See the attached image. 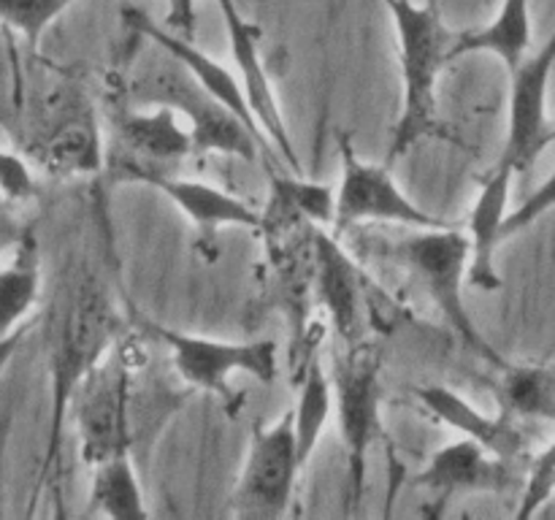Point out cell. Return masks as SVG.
<instances>
[{
    "instance_id": "1",
    "label": "cell",
    "mask_w": 555,
    "mask_h": 520,
    "mask_svg": "<svg viewBox=\"0 0 555 520\" xmlns=\"http://www.w3.org/2000/svg\"><path fill=\"white\" fill-rule=\"evenodd\" d=\"M122 317L106 285L92 271H79L60 287L49 314V439L36 491L57 480L63 428L79 385L101 366L106 352L122 339Z\"/></svg>"
},
{
    "instance_id": "2",
    "label": "cell",
    "mask_w": 555,
    "mask_h": 520,
    "mask_svg": "<svg viewBox=\"0 0 555 520\" xmlns=\"http://www.w3.org/2000/svg\"><path fill=\"white\" fill-rule=\"evenodd\" d=\"M130 361L117 352L114 361L103 358L101 366L79 385L70 410L76 412V428L81 439V458L95 466L108 455L130 453L135 442L166 422L182 399L173 390H150L133 382Z\"/></svg>"
},
{
    "instance_id": "3",
    "label": "cell",
    "mask_w": 555,
    "mask_h": 520,
    "mask_svg": "<svg viewBox=\"0 0 555 520\" xmlns=\"http://www.w3.org/2000/svg\"><path fill=\"white\" fill-rule=\"evenodd\" d=\"M383 3L388 5L396 22L401 87H404L388 155V162H393L417 141L439 133L437 81L444 63H450L459 32L444 25L439 0H426L421 5L412 0H383Z\"/></svg>"
},
{
    "instance_id": "4",
    "label": "cell",
    "mask_w": 555,
    "mask_h": 520,
    "mask_svg": "<svg viewBox=\"0 0 555 520\" xmlns=\"http://www.w3.org/2000/svg\"><path fill=\"white\" fill-rule=\"evenodd\" d=\"M128 98L135 106L179 108L193 125L190 133L195 152H220L249 162L263 160L269 166L282 160L280 152H274L276 146L266 144L238 114L217 101L173 54L166 52V57L152 65H139L128 81Z\"/></svg>"
},
{
    "instance_id": "5",
    "label": "cell",
    "mask_w": 555,
    "mask_h": 520,
    "mask_svg": "<svg viewBox=\"0 0 555 520\" xmlns=\"http://www.w3.org/2000/svg\"><path fill=\"white\" fill-rule=\"evenodd\" d=\"M469 233H464L455 225L423 227L417 236L401 238V242H393L385 247V258H390L396 265L406 269L421 282L426 296L437 303V309L444 314L450 328L459 334V339L472 352H477L482 361L502 368L507 361L477 330L475 320H472L469 309L464 303V292H461L466 265H469Z\"/></svg>"
},
{
    "instance_id": "6",
    "label": "cell",
    "mask_w": 555,
    "mask_h": 520,
    "mask_svg": "<svg viewBox=\"0 0 555 520\" xmlns=\"http://www.w3.org/2000/svg\"><path fill=\"white\" fill-rule=\"evenodd\" d=\"M334 393L339 410L341 442L347 450L350 477V512H356L366 493L369 450L383 437V382H379V350L366 339L345 347L334 355Z\"/></svg>"
},
{
    "instance_id": "7",
    "label": "cell",
    "mask_w": 555,
    "mask_h": 520,
    "mask_svg": "<svg viewBox=\"0 0 555 520\" xmlns=\"http://www.w3.org/2000/svg\"><path fill=\"white\" fill-rule=\"evenodd\" d=\"M155 336L171 352V363L179 377L190 388L220 395L231 415L242 406V399L228 385L231 374H253L260 382H274L276 379V341L271 339L236 344V341H215L204 339V336L179 334V330H168L163 325H155Z\"/></svg>"
},
{
    "instance_id": "8",
    "label": "cell",
    "mask_w": 555,
    "mask_h": 520,
    "mask_svg": "<svg viewBox=\"0 0 555 520\" xmlns=\"http://www.w3.org/2000/svg\"><path fill=\"white\" fill-rule=\"evenodd\" d=\"M301 469L293 410H287L274 426H255L247 464L228 498V512L238 518H280L291 507Z\"/></svg>"
},
{
    "instance_id": "9",
    "label": "cell",
    "mask_w": 555,
    "mask_h": 520,
    "mask_svg": "<svg viewBox=\"0 0 555 520\" xmlns=\"http://www.w3.org/2000/svg\"><path fill=\"white\" fill-rule=\"evenodd\" d=\"M341 152V184L336 193V227L350 231L358 222H399L423 231V227H448L450 222L428 214L412 204L390 177L388 166H374L361 160L345 130L336 133Z\"/></svg>"
},
{
    "instance_id": "10",
    "label": "cell",
    "mask_w": 555,
    "mask_h": 520,
    "mask_svg": "<svg viewBox=\"0 0 555 520\" xmlns=\"http://www.w3.org/2000/svg\"><path fill=\"white\" fill-rule=\"evenodd\" d=\"M122 177L150 184V187L160 190L166 198H171L179 206V211L195 225L201 236V249H206L209 260L217 258V233H220V227L242 225L260 231V225H263V214L249 209L236 195L222 193L220 187H211L206 182L179 179L155 166H141V162H125Z\"/></svg>"
},
{
    "instance_id": "11",
    "label": "cell",
    "mask_w": 555,
    "mask_h": 520,
    "mask_svg": "<svg viewBox=\"0 0 555 520\" xmlns=\"http://www.w3.org/2000/svg\"><path fill=\"white\" fill-rule=\"evenodd\" d=\"M555 65V32L551 41L524 57L518 68L509 70V119H507V141L499 160L509 162L515 171H529L540 152L545 150L547 122V81H551Z\"/></svg>"
},
{
    "instance_id": "12",
    "label": "cell",
    "mask_w": 555,
    "mask_h": 520,
    "mask_svg": "<svg viewBox=\"0 0 555 520\" xmlns=\"http://www.w3.org/2000/svg\"><path fill=\"white\" fill-rule=\"evenodd\" d=\"M526 466L491 453L475 439H461L437 450L426 469L415 477L417 487L453 496V493H509L526 480Z\"/></svg>"
},
{
    "instance_id": "13",
    "label": "cell",
    "mask_w": 555,
    "mask_h": 520,
    "mask_svg": "<svg viewBox=\"0 0 555 520\" xmlns=\"http://www.w3.org/2000/svg\"><path fill=\"white\" fill-rule=\"evenodd\" d=\"M217 5H220L222 20H225L233 63H236L238 74H242V84L244 92H247V101L255 119L260 122L263 133L274 141L276 152L282 155L285 166L291 168V171L301 173V160H298L296 150H293V141L291 133H287L285 119H282L280 103H276L269 74H266L263 60H260V27L253 25V22L242 14L236 0H217Z\"/></svg>"
},
{
    "instance_id": "14",
    "label": "cell",
    "mask_w": 555,
    "mask_h": 520,
    "mask_svg": "<svg viewBox=\"0 0 555 520\" xmlns=\"http://www.w3.org/2000/svg\"><path fill=\"white\" fill-rule=\"evenodd\" d=\"M312 249L314 285H318L331 325L345 347L358 344L363 341V323H366V296H363L361 274L356 263L347 258L341 244L320 227L312 231Z\"/></svg>"
},
{
    "instance_id": "15",
    "label": "cell",
    "mask_w": 555,
    "mask_h": 520,
    "mask_svg": "<svg viewBox=\"0 0 555 520\" xmlns=\"http://www.w3.org/2000/svg\"><path fill=\"white\" fill-rule=\"evenodd\" d=\"M415 395L444 426L486 444L491 453L502 455V458L529 464V437H526L520 420H515L513 415H507V412H502L499 417L482 415L464 395L444 388V385H421V388H415Z\"/></svg>"
},
{
    "instance_id": "16",
    "label": "cell",
    "mask_w": 555,
    "mask_h": 520,
    "mask_svg": "<svg viewBox=\"0 0 555 520\" xmlns=\"http://www.w3.org/2000/svg\"><path fill=\"white\" fill-rule=\"evenodd\" d=\"M122 20H125V25L133 27L135 32H141L144 38H150L155 47L166 49L168 54H173L177 60H182V63L188 65L190 74H193L195 79H198L201 84H204L206 90L217 98V101L225 103L233 114H238V117H242L244 122H247L249 128L260 135V139H263V128H260V122L255 119L253 108H249L247 92H244L242 79H236V76H233L225 65H220L217 60H211L209 54H204L201 49H195V43L188 41V38L177 36V32H168L166 27L155 25V22L150 20V14H144V11L125 9Z\"/></svg>"
},
{
    "instance_id": "17",
    "label": "cell",
    "mask_w": 555,
    "mask_h": 520,
    "mask_svg": "<svg viewBox=\"0 0 555 520\" xmlns=\"http://www.w3.org/2000/svg\"><path fill=\"white\" fill-rule=\"evenodd\" d=\"M515 168L509 162L499 160L491 177L482 184L477 204L469 214V280L480 290H499L502 274L496 269V249L504 238V220H507L509 184H513Z\"/></svg>"
},
{
    "instance_id": "18",
    "label": "cell",
    "mask_w": 555,
    "mask_h": 520,
    "mask_svg": "<svg viewBox=\"0 0 555 520\" xmlns=\"http://www.w3.org/2000/svg\"><path fill=\"white\" fill-rule=\"evenodd\" d=\"M271 198L263 211L260 231L280 238L309 222H334L336 217V193L328 184L307 182L296 171H269Z\"/></svg>"
},
{
    "instance_id": "19",
    "label": "cell",
    "mask_w": 555,
    "mask_h": 520,
    "mask_svg": "<svg viewBox=\"0 0 555 520\" xmlns=\"http://www.w3.org/2000/svg\"><path fill=\"white\" fill-rule=\"evenodd\" d=\"M117 133L122 146L152 162H177L195 155L193 133L179 128L173 108L168 106H155L152 114L125 112L117 122Z\"/></svg>"
},
{
    "instance_id": "20",
    "label": "cell",
    "mask_w": 555,
    "mask_h": 520,
    "mask_svg": "<svg viewBox=\"0 0 555 520\" xmlns=\"http://www.w3.org/2000/svg\"><path fill=\"white\" fill-rule=\"evenodd\" d=\"M41 296V252L30 227L14 244V258L0 265V336L11 334Z\"/></svg>"
},
{
    "instance_id": "21",
    "label": "cell",
    "mask_w": 555,
    "mask_h": 520,
    "mask_svg": "<svg viewBox=\"0 0 555 520\" xmlns=\"http://www.w3.org/2000/svg\"><path fill=\"white\" fill-rule=\"evenodd\" d=\"M531 47V14L529 0H502L496 20L480 30L461 32L450 60L472 52H491L507 65L509 70L524 63Z\"/></svg>"
},
{
    "instance_id": "22",
    "label": "cell",
    "mask_w": 555,
    "mask_h": 520,
    "mask_svg": "<svg viewBox=\"0 0 555 520\" xmlns=\"http://www.w3.org/2000/svg\"><path fill=\"white\" fill-rule=\"evenodd\" d=\"M502 412L515 420L555 422V366H509L499 368L491 385Z\"/></svg>"
},
{
    "instance_id": "23",
    "label": "cell",
    "mask_w": 555,
    "mask_h": 520,
    "mask_svg": "<svg viewBox=\"0 0 555 520\" xmlns=\"http://www.w3.org/2000/svg\"><path fill=\"white\" fill-rule=\"evenodd\" d=\"M87 512L106 515V518L114 520L146 518L150 515L130 453L108 455L106 460L95 464Z\"/></svg>"
},
{
    "instance_id": "24",
    "label": "cell",
    "mask_w": 555,
    "mask_h": 520,
    "mask_svg": "<svg viewBox=\"0 0 555 520\" xmlns=\"http://www.w3.org/2000/svg\"><path fill=\"white\" fill-rule=\"evenodd\" d=\"M334 382L325 377L323 366L318 361H309L301 374V390L293 406V426H296V450L301 466L312 458L314 447L320 442L325 422H328L331 410H334Z\"/></svg>"
},
{
    "instance_id": "25",
    "label": "cell",
    "mask_w": 555,
    "mask_h": 520,
    "mask_svg": "<svg viewBox=\"0 0 555 520\" xmlns=\"http://www.w3.org/2000/svg\"><path fill=\"white\" fill-rule=\"evenodd\" d=\"M41 160L54 173L95 171L101 166V144L92 119H65L41 144Z\"/></svg>"
},
{
    "instance_id": "26",
    "label": "cell",
    "mask_w": 555,
    "mask_h": 520,
    "mask_svg": "<svg viewBox=\"0 0 555 520\" xmlns=\"http://www.w3.org/2000/svg\"><path fill=\"white\" fill-rule=\"evenodd\" d=\"M76 0H0V22L38 47L43 30Z\"/></svg>"
},
{
    "instance_id": "27",
    "label": "cell",
    "mask_w": 555,
    "mask_h": 520,
    "mask_svg": "<svg viewBox=\"0 0 555 520\" xmlns=\"http://www.w3.org/2000/svg\"><path fill=\"white\" fill-rule=\"evenodd\" d=\"M553 493H555V442L547 450H542L540 455L529 458V466H526L524 493H520L518 518L526 520L534 512H540V507L553 496Z\"/></svg>"
},
{
    "instance_id": "28",
    "label": "cell",
    "mask_w": 555,
    "mask_h": 520,
    "mask_svg": "<svg viewBox=\"0 0 555 520\" xmlns=\"http://www.w3.org/2000/svg\"><path fill=\"white\" fill-rule=\"evenodd\" d=\"M36 195V179L25 157L11 150H0V198L5 204H25Z\"/></svg>"
},
{
    "instance_id": "29",
    "label": "cell",
    "mask_w": 555,
    "mask_h": 520,
    "mask_svg": "<svg viewBox=\"0 0 555 520\" xmlns=\"http://www.w3.org/2000/svg\"><path fill=\"white\" fill-rule=\"evenodd\" d=\"M551 209H555V173L537 190V193H531L513 214H507V220H504V238L515 236L518 231L529 227L531 222L540 220V217Z\"/></svg>"
},
{
    "instance_id": "30",
    "label": "cell",
    "mask_w": 555,
    "mask_h": 520,
    "mask_svg": "<svg viewBox=\"0 0 555 520\" xmlns=\"http://www.w3.org/2000/svg\"><path fill=\"white\" fill-rule=\"evenodd\" d=\"M11 426H14V401L0 399V515L5 512V453H9Z\"/></svg>"
},
{
    "instance_id": "31",
    "label": "cell",
    "mask_w": 555,
    "mask_h": 520,
    "mask_svg": "<svg viewBox=\"0 0 555 520\" xmlns=\"http://www.w3.org/2000/svg\"><path fill=\"white\" fill-rule=\"evenodd\" d=\"M27 330H30V323L20 325L16 330H11V334L0 336V377H3V372L9 368V363L14 361V355L20 352L22 341H25Z\"/></svg>"
},
{
    "instance_id": "32",
    "label": "cell",
    "mask_w": 555,
    "mask_h": 520,
    "mask_svg": "<svg viewBox=\"0 0 555 520\" xmlns=\"http://www.w3.org/2000/svg\"><path fill=\"white\" fill-rule=\"evenodd\" d=\"M168 27H171V30H177V36L193 41V36H195V0H182V5H179V14L173 16L171 22H168Z\"/></svg>"
},
{
    "instance_id": "33",
    "label": "cell",
    "mask_w": 555,
    "mask_h": 520,
    "mask_svg": "<svg viewBox=\"0 0 555 520\" xmlns=\"http://www.w3.org/2000/svg\"><path fill=\"white\" fill-rule=\"evenodd\" d=\"M179 5H182V0H171V9H168V14H166V25L179 14Z\"/></svg>"
},
{
    "instance_id": "34",
    "label": "cell",
    "mask_w": 555,
    "mask_h": 520,
    "mask_svg": "<svg viewBox=\"0 0 555 520\" xmlns=\"http://www.w3.org/2000/svg\"><path fill=\"white\" fill-rule=\"evenodd\" d=\"M555 141V122H551V128H547V135H545V146H551Z\"/></svg>"
},
{
    "instance_id": "35",
    "label": "cell",
    "mask_w": 555,
    "mask_h": 520,
    "mask_svg": "<svg viewBox=\"0 0 555 520\" xmlns=\"http://www.w3.org/2000/svg\"><path fill=\"white\" fill-rule=\"evenodd\" d=\"M3 204H5V200H3V198H0V206H3Z\"/></svg>"
}]
</instances>
